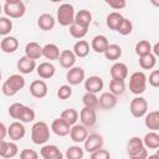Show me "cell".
I'll use <instances>...</instances> for the list:
<instances>
[{
    "mask_svg": "<svg viewBox=\"0 0 159 159\" xmlns=\"http://www.w3.org/2000/svg\"><path fill=\"white\" fill-rule=\"evenodd\" d=\"M135 53L142 57V56H145L148 53H152V45L149 41L147 40H142L139 42H137L135 45Z\"/></svg>",
    "mask_w": 159,
    "mask_h": 159,
    "instance_id": "cell-37",
    "label": "cell"
},
{
    "mask_svg": "<svg viewBox=\"0 0 159 159\" xmlns=\"http://www.w3.org/2000/svg\"><path fill=\"white\" fill-rule=\"evenodd\" d=\"M106 4L109 7H112L113 10H120V9H124L127 6L125 0H106Z\"/></svg>",
    "mask_w": 159,
    "mask_h": 159,
    "instance_id": "cell-48",
    "label": "cell"
},
{
    "mask_svg": "<svg viewBox=\"0 0 159 159\" xmlns=\"http://www.w3.org/2000/svg\"><path fill=\"white\" fill-rule=\"evenodd\" d=\"M78 117H80V114H78V112L75 108H67V109L62 111L61 112V116H60V118L62 120H65L70 127L77 124Z\"/></svg>",
    "mask_w": 159,
    "mask_h": 159,
    "instance_id": "cell-30",
    "label": "cell"
},
{
    "mask_svg": "<svg viewBox=\"0 0 159 159\" xmlns=\"http://www.w3.org/2000/svg\"><path fill=\"white\" fill-rule=\"evenodd\" d=\"M144 148L143 145V140L142 138L139 137H132L127 144V153H128V157H132V155H135L138 154L142 149Z\"/></svg>",
    "mask_w": 159,
    "mask_h": 159,
    "instance_id": "cell-28",
    "label": "cell"
},
{
    "mask_svg": "<svg viewBox=\"0 0 159 159\" xmlns=\"http://www.w3.org/2000/svg\"><path fill=\"white\" fill-rule=\"evenodd\" d=\"M80 120H81V124L84 125V127H93L97 122V113H96V109L93 108H87V107H83L80 112Z\"/></svg>",
    "mask_w": 159,
    "mask_h": 159,
    "instance_id": "cell-12",
    "label": "cell"
},
{
    "mask_svg": "<svg viewBox=\"0 0 159 159\" xmlns=\"http://www.w3.org/2000/svg\"><path fill=\"white\" fill-rule=\"evenodd\" d=\"M98 106L106 111L113 109L117 106V97L114 94H112L111 92H103L98 97Z\"/></svg>",
    "mask_w": 159,
    "mask_h": 159,
    "instance_id": "cell-16",
    "label": "cell"
},
{
    "mask_svg": "<svg viewBox=\"0 0 159 159\" xmlns=\"http://www.w3.org/2000/svg\"><path fill=\"white\" fill-rule=\"evenodd\" d=\"M40 155L42 157V159H63L62 152L57 145L53 144L43 145L40 149Z\"/></svg>",
    "mask_w": 159,
    "mask_h": 159,
    "instance_id": "cell-14",
    "label": "cell"
},
{
    "mask_svg": "<svg viewBox=\"0 0 159 159\" xmlns=\"http://www.w3.org/2000/svg\"><path fill=\"white\" fill-rule=\"evenodd\" d=\"M51 130L58 135V137H66L70 134V130H71V127L65 122L62 120L61 118H56L53 119V122L51 123Z\"/></svg>",
    "mask_w": 159,
    "mask_h": 159,
    "instance_id": "cell-19",
    "label": "cell"
},
{
    "mask_svg": "<svg viewBox=\"0 0 159 159\" xmlns=\"http://www.w3.org/2000/svg\"><path fill=\"white\" fill-rule=\"evenodd\" d=\"M149 84L152 87H159V71L154 70L150 75H149Z\"/></svg>",
    "mask_w": 159,
    "mask_h": 159,
    "instance_id": "cell-49",
    "label": "cell"
},
{
    "mask_svg": "<svg viewBox=\"0 0 159 159\" xmlns=\"http://www.w3.org/2000/svg\"><path fill=\"white\" fill-rule=\"evenodd\" d=\"M92 22V14L89 10H86V9H82L80 11L76 12L75 15V21L73 24L78 25V26H82V27H89Z\"/></svg>",
    "mask_w": 159,
    "mask_h": 159,
    "instance_id": "cell-22",
    "label": "cell"
},
{
    "mask_svg": "<svg viewBox=\"0 0 159 159\" xmlns=\"http://www.w3.org/2000/svg\"><path fill=\"white\" fill-rule=\"evenodd\" d=\"M109 72H111L112 80L124 81L128 77V67L123 62H116V63H113Z\"/></svg>",
    "mask_w": 159,
    "mask_h": 159,
    "instance_id": "cell-15",
    "label": "cell"
},
{
    "mask_svg": "<svg viewBox=\"0 0 159 159\" xmlns=\"http://www.w3.org/2000/svg\"><path fill=\"white\" fill-rule=\"evenodd\" d=\"M20 159H39V154L34 149H22L20 152Z\"/></svg>",
    "mask_w": 159,
    "mask_h": 159,
    "instance_id": "cell-47",
    "label": "cell"
},
{
    "mask_svg": "<svg viewBox=\"0 0 159 159\" xmlns=\"http://www.w3.org/2000/svg\"><path fill=\"white\" fill-rule=\"evenodd\" d=\"M72 52L75 53L76 57L83 58V57L88 56V53H89V43H88L86 40H78V41L73 45Z\"/></svg>",
    "mask_w": 159,
    "mask_h": 159,
    "instance_id": "cell-29",
    "label": "cell"
},
{
    "mask_svg": "<svg viewBox=\"0 0 159 159\" xmlns=\"http://www.w3.org/2000/svg\"><path fill=\"white\" fill-rule=\"evenodd\" d=\"M152 51H153V55H154L155 57L159 56V42H155V45L152 47Z\"/></svg>",
    "mask_w": 159,
    "mask_h": 159,
    "instance_id": "cell-53",
    "label": "cell"
},
{
    "mask_svg": "<svg viewBox=\"0 0 159 159\" xmlns=\"http://www.w3.org/2000/svg\"><path fill=\"white\" fill-rule=\"evenodd\" d=\"M129 111L134 118H142L148 112V102L143 97H135L130 101Z\"/></svg>",
    "mask_w": 159,
    "mask_h": 159,
    "instance_id": "cell-6",
    "label": "cell"
},
{
    "mask_svg": "<svg viewBox=\"0 0 159 159\" xmlns=\"http://www.w3.org/2000/svg\"><path fill=\"white\" fill-rule=\"evenodd\" d=\"M35 117H36L35 111H34L31 107L24 104V107H22V109H21V112H20V116H19V119H17V120L21 122V123H30V122H32V120L35 119Z\"/></svg>",
    "mask_w": 159,
    "mask_h": 159,
    "instance_id": "cell-34",
    "label": "cell"
},
{
    "mask_svg": "<svg viewBox=\"0 0 159 159\" xmlns=\"http://www.w3.org/2000/svg\"><path fill=\"white\" fill-rule=\"evenodd\" d=\"M75 7L73 5L68 4V2H65L62 5L58 6L57 9V17H56V21L61 25V26H71L75 21Z\"/></svg>",
    "mask_w": 159,
    "mask_h": 159,
    "instance_id": "cell-4",
    "label": "cell"
},
{
    "mask_svg": "<svg viewBox=\"0 0 159 159\" xmlns=\"http://www.w3.org/2000/svg\"><path fill=\"white\" fill-rule=\"evenodd\" d=\"M1 76H2V75H1V70H0V81H1Z\"/></svg>",
    "mask_w": 159,
    "mask_h": 159,
    "instance_id": "cell-56",
    "label": "cell"
},
{
    "mask_svg": "<svg viewBox=\"0 0 159 159\" xmlns=\"http://www.w3.org/2000/svg\"><path fill=\"white\" fill-rule=\"evenodd\" d=\"M83 155H84V150L80 145L68 147L66 150V158L67 159H82Z\"/></svg>",
    "mask_w": 159,
    "mask_h": 159,
    "instance_id": "cell-39",
    "label": "cell"
},
{
    "mask_svg": "<svg viewBox=\"0 0 159 159\" xmlns=\"http://www.w3.org/2000/svg\"><path fill=\"white\" fill-rule=\"evenodd\" d=\"M50 139V127L46 122L39 120L31 128V140L34 144L42 145Z\"/></svg>",
    "mask_w": 159,
    "mask_h": 159,
    "instance_id": "cell-2",
    "label": "cell"
},
{
    "mask_svg": "<svg viewBox=\"0 0 159 159\" xmlns=\"http://www.w3.org/2000/svg\"><path fill=\"white\" fill-rule=\"evenodd\" d=\"M88 137V130L87 127L82 125V124H75L71 127L70 130V138L71 140H73L75 143H83L86 140V138Z\"/></svg>",
    "mask_w": 159,
    "mask_h": 159,
    "instance_id": "cell-13",
    "label": "cell"
},
{
    "mask_svg": "<svg viewBox=\"0 0 159 159\" xmlns=\"http://www.w3.org/2000/svg\"><path fill=\"white\" fill-rule=\"evenodd\" d=\"M25 56L34 61L39 60L40 57H42V46H40V43L35 41L27 42L25 46Z\"/></svg>",
    "mask_w": 159,
    "mask_h": 159,
    "instance_id": "cell-20",
    "label": "cell"
},
{
    "mask_svg": "<svg viewBox=\"0 0 159 159\" xmlns=\"http://www.w3.org/2000/svg\"><path fill=\"white\" fill-rule=\"evenodd\" d=\"M122 20H123V15L119 14V12H117V11H113V12H109L107 15L106 24H107V26L111 30L117 31L118 27H119V25H120V22H122Z\"/></svg>",
    "mask_w": 159,
    "mask_h": 159,
    "instance_id": "cell-32",
    "label": "cell"
},
{
    "mask_svg": "<svg viewBox=\"0 0 159 159\" xmlns=\"http://www.w3.org/2000/svg\"><path fill=\"white\" fill-rule=\"evenodd\" d=\"M147 88V76L142 71H135L129 77V89L133 94H142Z\"/></svg>",
    "mask_w": 159,
    "mask_h": 159,
    "instance_id": "cell-5",
    "label": "cell"
},
{
    "mask_svg": "<svg viewBox=\"0 0 159 159\" xmlns=\"http://www.w3.org/2000/svg\"><path fill=\"white\" fill-rule=\"evenodd\" d=\"M1 12H2V5L0 4V14H1Z\"/></svg>",
    "mask_w": 159,
    "mask_h": 159,
    "instance_id": "cell-55",
    "label": "cell"
},
{
    "mask_svg": "<svg viewBox=\"0 0 159 159\" xmlns=\"http://www.w3.org/2000/svg\"><path fill=\"white\" fill-rule=\"evenodd\" d=\"M103 86H104V82L99 76H89L88 78L84 80V89H86V92L97 94L98 92H101L103 89Z\"/></svg>",
    "mask_w": 159,
    "mask_h": 159,
    "instance_id": "cell-11",
    "label": "cell"
},
{
    "mask_svg": "<svg viewBox=\"0 0 159 159\" xmlns=\"http://www.w3.org/2000/svg\"><path fill=\"white\" fill-rule=\"evenodd\" d=\"M132 31H133V24H132V21L128 20V19H125V17H123V20H122V22H120V25H119L117 32H119V34L123 35V36H127V35H129Z\"/></svg>",
    "mask_w": 159,
    "mask_h": 159,
    "instance_id": "cell-42",
    "label": "cell"
},
{
    "mask_svg": "<svg viewBox=\"0 0 159 159\" xmlns=\"http://www.w3.org/2000/svg\"><path fill=\"white\" fill-rule=\"evenodd\" d=\"M108 46L109 41L104 35H97L91 41V48L97 53H104Z\"/></svg>",
    "mask_w": 159,
    "mask_h": 159,
    "instance_id": "cell-17",
    "label": "cell"
},
{
    "mask_svg": "<svg viewBox=\"0 0 159 159\" xmlns=\"http://www.w3.org/2000/svg\"><path fill=\"white\" fill-rule=\"evenodd\" d=\"M0 48L5 53H14L19 48V40L14 36H5L0 42Z\"/></svg>",
    "mask_w": 159,
    "mask_h": 159,
    "instance_id": "cell-24",
    "label": "cell"
},
{
    "mask_svg": "<svg viewBox=\"0 0 159 159\" xmlns=\"http://www.w3.org/2000/svg\"><path fill=\"white\" fill-rule=\"evenodd\" d=\"M147 159H159V155L158 154H152V155H148Z\"/></svg>",
    "mask_w": 159,
    "mask_h": 159,
    "instance_id": "cell-54",
    "label": "cell"
},
{
    "mask_svg": "<svg viewBox=\"0 0 159 159\" xmlns=\"http://www.w3.org/2000/svg\"><path fill=\"white\" fill-rule=\"evenodd\" d=\"M42 56L50 61L58 60V57H60L58 46L56 43H46L45 46H42Z\"/></svg>",
    "mask_w": 159,
    "mask_h": 159,
    "instance_id": "cell-27",
    "label": "cell"
},
{
    "mask_svg": "<svg viewBox=\"0 0 159 159\" xmlns=\"http://www.w3.org/2000/svg\"><path fill=\"white\" fill-rule=\"evenodd\" d=\"M147 158H148V149L147 148H143L138 154L129 157V159H147Z\"/></svg>",
    "mask_w": 159,
    "mask_h": 159,
    "instance_id": "cell-50",
    "label": "cell"
},
{
    "mask_svg": "<svg viewBox=\"0 0 159 159\" xmlns=\"http://www.w3.org/2000/svg\"><path fill=\"white\" fill-rule=\"evenodd\" d=\"M19 153V147H17V144L15 143V142H7V145H6V150H5V154H4V157L2 158H5V159H11V158H14L16 154Z\"/></svg>",
    "mask_w": 159,
    "mask_h": 159,
    "instance_id": "cell-43",
    "label": "cell"
},
{
    "mask_svg": "<svg viewBox=\"0 0 159 159\" xmlns=\"http://www.w3.org/2000/svg\"><path fill=\"white\" fill-rule=\"evenodd\" d=\"M24 87H25V78L19 73H14L2 83L1 91L5 96L12 97L17 92H20Z\"/></svg>",
    "mask_w": 159,
    "mask_h": 159,
    "instance_id": "cell-1",
    "label": "cell"
},
{
    "mask_svg": "<svg viewBox=\"0 0 159 159\" xmlns=\"http://www.w3.org/2000/svg\"><path fill=\"white\" fill-rule=\"evenodd\" d=\"M55 25H56V19L51 14H47V12L41 14L37 19V26L42 31H50L55 27Z\"/></svg>",
    "mask_w": 159,
    "mask_h": 159,
    "instance_id": "cell-23",
    "label": "cell"
},
{
    "mask_svg": "<svg viewBox=\"0 0 159 159\" xmlns=\"http://www.w3.org/2000/svg\"><path fill=\"white\" fill-rule=\"evenodd\" d=\"M26 134V128L24 125V123L15 120L12 122L9 127H7V135L10 138L11 142H17L20 139H22Z\"/></svg>",
    "mask_w": 159,
    "mask_h": 159,
    "instance_id": "cell-9",
    "label": "cell"
},
{
    "mask_svg": "<svg viewBox=\"0 0 159 159\" xmlns=\"http://www.w3.org/2000/svg\"><path fill=\"white\" fill-rule=\"evenodd\" d=\"M143 145L147 149H158L159 148V134L157 132H149L144 135Z\"/></svg>",
    "mask_w": 159,
    "mask_h": 159,
    "instance_id": "cell-31",
    "label": "cell"
},
{
    "mask_svg": "<svg viewBox=\"0 0 159 159\" xmlns=\"http://www.w3.org/2000/svg\"><path fill=\"white\" fill-rule=\"evenodd\" d=\"M68 27H70V34H71V36L75 37V39H78V40L83 39V37L87 35V32H88V29H87V27H82V26H78V25H76V24H72V25L68 26Z\"/></svg>",
    "mask_w": 159,
    "mask_h": 159,
    "instance_id": "cell-41",
    "label": "cell"
},
{
    "mask_svg": "<svg viewBox=\"0 0 159 159\" xmlns=\"http://www.w3.org/2000/svg\"><path fill=\"white\" fill-rule=\"evenodd\" d=\"M155 63H157V57L153 53H148L145 56L139 57V66L143 70H152L155 67Z\"/></svg>",
    "mask_w": 159,
    "mask_h": 159,
    "instance_id": "cell-35",
    "label": "cell"
},
{
    "mask_svg": "<svg viewBox=\"0 0 159 159\" xmlns=\"http://www.w3.org/2000/svg\"><path fill=\"white\" fill-rule=\"evenodd\" d=\"M6 135H7V127L2 122H0V140H5Z\"/></svg>",
    "mask_w": 159,
    "mask_h": 159,
    "instance_id": "cell-51",
    "label": "cell"
},
{
    "mask_svg": "<svg viewBox=\"0 0 159 159\" xmlns=\"http://www.w3.org/2000/svg\"><path fill=\"white\" fill-rule=\"evenodd\" d=\"M124 91H125V83H124V81L111 80V82H109V92L112 94H114L117 97L119 94H123Z\"/></svg>",
    "mask_w": 159,
    "mask_h": 159,
    "instance_id": "cell-36",
    "label": "cell"
},
{
    "mask_svg": "<svg viewBox=\"0 0 159 159\" xmlns=\"http://www.w3.org/2000/svg\"><path fill=\"white\" fill-rule=\"evenodd\" d=\"M89 159H111V153L107 149L101 148V149L91 153Z\"/></svg>",
    "mask_w": 159,
    "mask_h": 159,
    "instance_id": "cell-46",
    "label": "cell"
},
{
    "mask_svg": "<svg viewBox=\"0 0 159 159\" xmlns=\"http://www.w3.org/2000/svg\"><path fill=\"white\" fill-rule=\"evenodd\" d=\"M82 102H83V106L87 107V108H93L96 109L98 107V97L97 94L94 93H89V92H86L82 97Z\"/></svg>",
    "mask_w": 159,
    "mask_h": 159,
    "instance_id": "cell-38",
    "label": "cell"
},
{
    "mask_svg": "<svg viewBox=\"0 0 159 159\" xmlns=\"http://www.w3.org/2000/svg\"><path fill=\"white\" fill-rule=\"evenodd\" d=\"M12 30V21L6 16H0V35L1 36H9V34Z\"/></svg>",
    "mask_w": 159,
    "mask_h": 159,
    "instance_id": "cell-40",
    "label": "cell"
},
{
    "mask_svg": "<svg viewBox=\"0 0 159 159\" xmlns=\"http://www.w3.org/2000/svg\"><path fill=\"white\" fill-rule=\"evenodd\" d=\"M24 104L22 103H19V102H15L12 103L10 107H9V116L12 118V119H19V116H20V112L22 109Z\"/></svg>",
    "mask_w": 159,
    "mask_h": 159,
    "instance_id": "cell-45",
    "label": "cell"
},
{
    "mask_svg": "<svg viewBox=\"0 0 159 159\" xmlns=\"http://www.w3.org/2000/svg\"><path fill=\"white\" fill-rule=\"evenodd\" d=\"M84 80H86V72L82 67L73 66L66 73V81L68 82L70 86H78L82 82H84Z\"/></svg>",
    "mask_w": 159,
    "mask_h": 159,
    "instance_id": "cell-7",
    "label": "cell"
},
{
    "mask_svg": "<svg viewBox=\"0 0 159 159\" xmlns=\"http://www.w3.org/2000/svg\"><path fill=\"white\" fill-rule=\"evenodd\" d=\"M144 124L150 132H157L159 129V111H152L145 114Z\"/></svg>",
    "mask_w": 159,
    "mask_h": 159,
    "instance_id": "cell-26",
    "label": "cell"
},
{
    "mask_svg": "<svg viewBox=\"0 0 159 159\" xmlns=\"http://www.w3.org/2000/svg\"><path fill=\"white\" fill-rule=\"evenodd\" d=\"M6 145H7L6 140H0V157H4L5 150H6Z\"/></svg>",
    "mask_w": 159,
    "mask_h": 159,
    "instance_id": "cell-52",
    "label": "cell"
},
{
    "mask_svg": "<svg viewBox=\"0 0 159 159\" xmlns=\"http://www.w3.org/2000/svg\"><path fill=\"white\" fill-rule=\"evenodd\" d=\"M122 56V47L117 43H109L104 52V57L109 61H117Z\"/></svg>",
    "mask_w": 159,
    "mask_h": 159,
    "instance_id": "cell-33",
    "label": "cell"
},
{
    "mask_svg": "<svg viewBox=\"0 0 159 159\" xmlns=\"http://www.w3.org/2000/svg\"><path fill=\"white\" fill-rule=\"evenodd\" d=\"M47 92H48V88H47V84L43 80H35L31 82L30 93L32 97L41 99V98H45L47 96Z\"/></svg>",
    "mask_w": 159,
    "mask_h": 159,
    "instance_id": "cell-10",
    "label": "cell"
},
{
    "mask_svg": "<svg viewBox=\"0 0 159 159\" xmlns=\"http://www.w3.org/2000/svg\"><path fill=\"white\" fill-rule=\"evenodd\" d=\"M72 96V87L70 84H62L58 89H57V97L60 99H68Z\"/></svg>",
    "mask_w": 159,
    "mask_h": 159,
    "instance_id": "cell-44",
    "label": "cell"
},
{
    "mask_svg": "<svg viewBox=\"0 0 159 159\" xmlns=\"http://www.w3.org/2000/svg\"><path fill=\"white\" fill-rule=\"evenodd\" d=\"M36 72L39 75L40 78L42 80H48V78H52L55 72H56V67L51 63V62H42L40 63L39 66H36Z\"/></svg>",
    "mask_w": 159,
    "mask_h": 159,
    "instance_id": "cell-18",
    "label": "cell"
},
{
    "mask_svg": "<svg viewBox=\"0 0 159 159\" xmlns=\"http://www.w3.org/2000/svg\"><path fill=\"white\" fill-rule=\"evenodd\" d=\"M2 11L9 19H20L25 15L26 6L21 0H7L2 6Z\"/></svg>",
    "mask_w": 159,
    "mask_h": 159,
    "instance_id": "cell-3",
    "label": "cell"
},
{
    "mask_svg": "<svg viewBox=\"0 0 159 159\" xmlns=\"http://www.w3.org/2000/svg\"><path fill=\"white\" fill-rule=\"evenodd\" d=\"M17 70L22 75H29L34 70H36V61H34V60H31L26 56H22L17 61Z\"/></svg>",
    "mask_w": 159,
    "mask_h": 159,
    "instance_id": "cell-25",
    "label": "cell"
},
{
    "mask_svg": "<svg viewBox=\"0 0 159 159\" xmlns=\"http://www.w3.org/2000/svg\"><path fill=\"white\" fill-rule=\"evenodd\" d=\"M76 56L75 53L72 52V50H63L60 52V57H58V61H60V65L66 68V70H70L75 66L76 63Z\"/></svg>",
    "mask_w": 159,
    "mask_h": 159,
    "instance_id": "cell-21",
    "label": "cell"
},
{
    "mask_svg": "<svg viewBox=\"0 0 159 159\" xmlns=\"http://www.w3.org/2000/svg\"><path fill=\"white\" fill-rule=\"evenodd\" d=\"M103 144H104V140H103L102 135H99L97 133L88 134V137L83 142V150L91 154V153L101 149L103 147Z\"/></svg>",
    "mask_w": 159,
    "mask_h": 159,
    "instance_id": "cell-8",
    "label": "cell"
}]
</instances>
